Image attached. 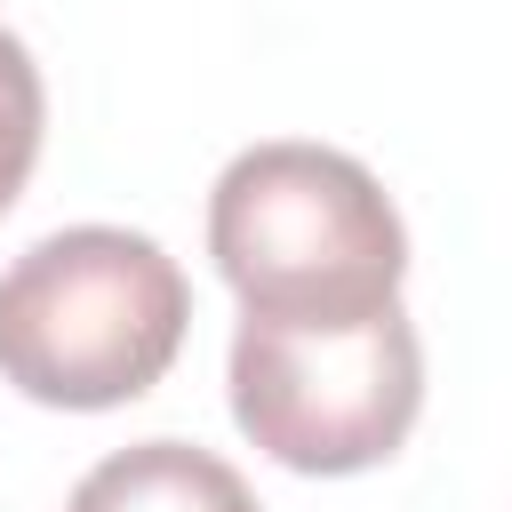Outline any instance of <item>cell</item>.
Returning <instances> with one entry per match:
<instances>
[{"instance_id":"cell-1","label":"cell","mask_w":512,"mask_h":512,"mask_svg":"<svg viewBox=\"0 0 512 512\" xmlns=\"http://www.w3.org/2000/svg\"><path fill=\"white\" fill-rule=\"evenodd\" d=\"M208 256L256 320H368L400 304L408 232L384 184L328 144H248L208 192Z\"/></svg>"},{"instance_id":"cell-2","label":"cell","mask_w":512,"mask_h":512,"mask_svg":"<svg viewBox=\"0 0 512 512\" xmlns=\"http://www.w3.org/2000/svg\"><path fill=\"white\" fill-rule=\"evenodd\" d=\"M192 328L176 256L128 224H72L0 272V376L40 408H120Z\"/></svg>"},{"instance_id":"cell-3","label":"cell","mask_w":512,"mask_h":512,"mask_svg":"<svg viewBox=\"0 0 512 512\" xmlns=\"http://www.w3.org/2000/svg\"><path fill=\"white\" fill-rule=\"evenodd\" d=\"M424 344L400 304L368 320H240L232 336V424L288 472L344 480L416 432Z\"/></svg>"},{"instance_id":"cell-4","label":"cell","mask_w":512,"mask_h":512,"mask_svg":"<svg viewBox=\"0 0 512 512\" xmlns=\"http://www.w3.org/2000/svg\"><path fill=\"white\" fill-rule=\"evenodd\" d=\"M64 512H256L248 480L192 440H136L80 472Z\"/></svg>"},{"instance_id":"cell-5","label":"cell","mask_w":512,"mask_h":512,"mask_svg":"<svg viewBox=\"0 0 512 512\" xmlns=\"http://www.w3.org/2000/svg\"><path fill=\"white\" fill-rule=\"evenodd\" d=\"M40 128H48V88H40V64L32 48L0 24V216L16 208L32 160H40Z\"/></svg>"}]
</instances>
